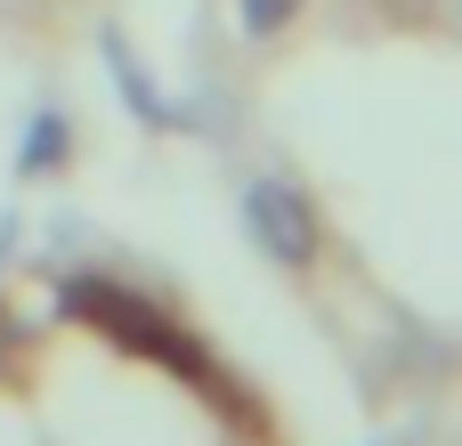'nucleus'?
I'll list each match as a JSON object with an SVG mask.
<instances>
[{
	"label": "nucleus",
	"instance_id": "obj_1",
	"mask_svg": "<svg viewBox=\"0 0 462 446\" xmlns=\"http://www.w3.org/2000/svg\"><path fill=\"white\" fill-rule=\"evenodd\" d=\"M244 228H252V244H260L268 260H284V268H309V260H317V211H309L300 187H284V179H252V187H244Z\"/></svg>",
	"mask_w": 462,
	"mask_h": 446
},
{
	"label": "nucleus",
	"instance_id": "obj_3",
	"mask_svg": "<svg viewBox=\"0 0 462 446\" xmlns=\"http://www.w3.org/2000/svg\"><path fill=\"white\" fill-rule=\"evenodd\" d=\"M57 146H65V130H57V114H41V122H32V138H24V171L57 163Z\"/></svg>",
	"mask_w": 462,
	"mask_h": 446
},
{
	"label": "nucleus",
	"instance_id": "obj_2",
	"mask_svg": "<svg viewBox=\"0 0 462 446\" xmlns=\"http://www.w3.org/2000/svg\"><path fill=\"white\" fill-rule=\"evenodd\" d=\"M236 16H244L252 41H268V33H284V24L300 16V0H236Z\"/></svg>",
	"mask_w": 462,
	"mask_h": 446
}]
</instances>
